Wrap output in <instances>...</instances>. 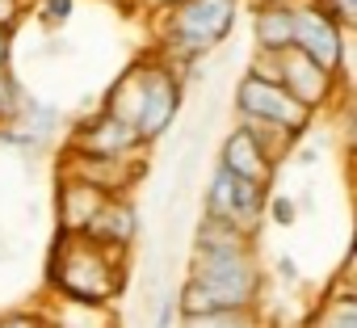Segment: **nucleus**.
I'll use <instances>...</instances> for the list:
<instances>
[{"label":"nucleus","mask_w":357,"mask_h":328,"mask_svg":"<svg viewBox=\"0 0 357 328\" xmlns=\"http://www.w3.org/2000/svg\"><path fill=\"white\" fill-rule=\"evenodd\" d=\"M143 5H147V9H155V13H168V9L181 5V0H143Z\"/></svg>","instance_id":"nucleus-22"},{"label":"nucleus","mask_w":357,"mask_h":328,"mask_svg":"<svg viewBox=\"0 0 357 328\" xmlns=\"http://www.w3.org/2000/svg\"><path fill=\"white\" fill-rule=\"evenodd\" d=\"M105 198L97 194V190H89V186H80V181H72V177H59V232H84V223L97 215V207H101Z\"/></svg>","instance_id":"nucleus-13"},{"label":"nucleus","mask_w":357,"mask_h":328,"mask_svg":"<svg viewBox=\"0 0 357 328\" xmlns=\"http://www.w3.org/2000/svg\"><path fill=\"white\" fill-rule=\"evenodd\" d=\"M257 5H290V0H252V9H257Z\"/></svg>","instance_id":"nucleus-23"},{"label":"nucleus","mask_w":357,"mask_h":328,"mask_svg":"<svg viewBox=\"0 0 357 328\" xmlns=\"http://www.w3.org/2000/svg\"><path fill=\"white\" fill-rule=\"evenodd\" d=\"M265 207L273 211V219H278L282 228H290V223H294V202H290V198H273V202H265Z\"/></svg>","instance_id":"nucleus-18"},{"label":"nucleus","mask_w":357,"mask_h":328,"mask_svg":"<svg viewBox=\"0 0 357 328\" xmlns=\"http://www.w3.org/2000/svg\"><path fill=\"white\" fill-rule=\"evenodd\" d=\"M38 9H43V17L51 26H63L72 17V0H38Z\"/></svg>","instance_id":"nucleus-17"},{"label":"nucleus","mask_w":357,"mask_h":328,"mask_svg":"<svg viewBox=\"0 0 357 328\" xmlns=\"http://www.w3.org/2000/svg\"><path fill=\"white\" fill-rule=\"evenodd\" d=\"M240 0H181L176 9L160 13V59L172 64H198L215 43H223L236 26Z\"/></svg>","instance_id":"nucleus-4"},{"label":"nucleus","mask_w":357,"mask_h":328,"mask_svg":"<svg viewBox=\"0 0 357 328\" xmlns=\"http://www.w3.org/2000/svg\"><path fill=\"white\" fill-rule=\"evenodd\" d=\"M219 169L240 177V181H252V186H269L273 181V169H278V160L248 135V126H236L223 147H219Z\"/></svg>","instance_id":"nucleus-10"},{"label":"nucleus","mask_w":357,"mask_h":328,"mask_svg":"<svg viewBox=\"0 0 357 328\" xmlns=\"http://www.w3.org/2000/svg\"><path fill=\"white\" fill-rule=\"evenodd\" d=\"M172 320H176V299H164V303H160V315H155L151 328H172Z\"/></svg>","instance_id":"nucleus-19"},{"label":"nucleus","mask_w":357,"mask_h":328,"mask_svg":"<svg viewBox=\"0 0 357 328\" xmlns=\"http://www.w3.org/2000/svg\"><path fill=\"white\" fill-rule=\"evenodd\" d=\"M17 13H22V5H17V0H0V26H5V30L17 22Z\"/></svg>","instance_id":"nucleus-21"},{"label":"nucleus","mask_w":357,"mask_h":328,"mask_svg":"<svg viewBox=\"0 0 357 328\" xmlns=\"http://www.w3.org/2000/svg\"><path fill=\"white\" fill-rule=\"evenodd\" d=\"M135 232H139L135 207H130V202H122V198H105V202L97 207V215L84 223V232H80V236H89V240H93V244H101V248L126 253V248H130V240H135Z\"/></svg>","instance_id":"nucleus-11"},{"label":"nucleus","mask_w":357,"mask_h":328,"mask_svg":"<svg viewBox=\"0 0 357 328\" xmlns=\"http://www.w3.org/2000/svg\"><path fill=\"white\" fill-rule=\"evenodd\" d=\"M319 72L344 84V26L319 5V0H294V47Z\"/></svg>","instance_id":"nucleus-6"},{"label":"nucleus","mask_w":357,"mask_h":328,"mask_svg":"<svg viewBox=\"0 0 357 328\" xmlns=\"http://www.w3.org/2000/svg\"><path fill=\"white\" fill-rule=\"evenodd\" d=\"M17 5H22V0H17Z\"/></svg>","instance_id":"nucleus-24"},{"label":"nucleus","mask_w":357,"mask_h":328,"mask_svg":"<svg viewBox=\"0 0 357 328\" xmlns=\"http://www.w3.org/2000/svg\"><path fill=\"white\" fill-rule=\"evenodd\" d=\"M176 328H265L261 307L248 311H211V315H181Z\"/></svg>","instance_id":"nucleus-14"},{"label":"nucleus","mask_w":357,"mask_h":328,"mask_svg":"<svg viewBox=\"0 0 357 328\" xmlns=\"http://www.w3.org/2000/svg\"><path fill=\"white\" fill-rule=\"evenodd\" d=\"M22 84L9 76V72H0V126L5 122H13V118H22Z\"/></svg>","instance_id":"nucleus-15"},{"label":"nucleus","mask_w":357,"mask_h":328,"mask_svg":"<svg viewBox=\"0 0 357 328\" xmlns=\"http://www.w3.org/2000/svg\"><path fill=\"white\" fill-rule=\"evenodd\" d=\"M273 80L303 105V110H319L324 101H328V93H332V76L328 72H319L311 59H303L298 51H286V55H273Z\"/></svg>","instance_id":"nucleus-9"},{"label":"nucleus","mask_w":357,"mask_h":328,"mask_svg":"<svg viewBox=\"0 0 357 328\" xmlns=\"http://www.w3.org/2000/svg\"><path fill=\"white\" fill-rule=\"evenodd\" d=\"M278 328H282V324H278Z\"/></svg>","instance_id":"nucleus-25"},{"label":"nucleus","mask_w":357,"mask_h":328,"mask_svg":"<svg viewBox=\"0 0 357 328\" xmlns=\"http://www.w3.org/2000/svg\"><path fill=\"white\" fill-rule=\"evenodd\" d=\"M176 110H181V76L164 59H139L105 97V114L135 131L143 147L176 122Z\"/></svg>","instance_id":"nucleus-2"},{"label":"nucleus","mask_w":357,"mask_h":328,"mask_svg":"<svg viewBox=\"0 0 357 328\" xmlns=\"http://www.w3.org/2000/svg\"><path fill=\"white\" fill-rule=\"evenodd\" d=\"M252 43H257V55H286L294 47V0L252 9Z\"/></svg>","instance_id":"nucleus-12"},{"label":"nucleus","mask_w":357,"mask_h":328,"mask_svg":"<svg viewBox=\"0 0 357 328\" xmlns=\"http://www.w3.org/2000/svg\"><path fill=\"white\" fill-rule=\"evenodd\" d=\"M236 114H240V122L269 126V131H282L290 139H298L311 122V110H303L278 80H261L252 72L236 84Z\"/></svg>","instance_id":"nucleus-5"},{"label":"nucleus","mask_w":357,"mask_h":328,"mask_svg":"<svg viewBox=\"0 0 357 328\" xmlns=\"http://www.w3.org/2000/svg\"><path fill=\"white\" fill-rule=\"evenodd\" d=\"M9 55H13V30L0 26V72H9Z\"/></svg>","instance_id":"nucleus-20"},{"label":"nucleus","mask_w":357,"mask_h":328,"mask_svg":"<svg viewBox=\"0 0 357 328\" xmlns=\"http://www.w3.org/2000/svg\"><path fill=\"white\" fill-rule=\"evenodd\" d=\"M68 151H72V156H84V160H130L135 151H143V143H139L135 131H126L118 118H109L105 110H97L93 118H84V122L72 131Z\"/></svg>","instance_id":"nucleus-8"},{"label":"nucleus","mask_w":357,"mask_h":328,"mask_svg":"<svg viewBox=\"0 0 357 328\" xmlns=\"http://www.w3.org/2000/svg\"><path fill=\"white\" fill-rule=\"evenodd\" d=\"M126 253L101 248L80 232H59L51 253V286L80 307H105L126 286Z\"/></svg>","instance_id":"nucleus-3"},{"label":"nucleus","mask_w":357,"mask_h":328,"mask_svg":"<svg viewBox=\"0 0 357 328\" xmlns=\"http://www.w3.org/2000/svg\"><path fill=\"white\" fill-rule=\"evenodd\" d=\"M261 303V269L252 253V236L198 223L190 282L176 295V315H211V311H248Z\"/></svg>","instance_id":"nucleus-1"},{"label":"nucleus","mask_w":357,"mask_h":328,"mask_svg":"<svg viewBox=\"0 0 357 328\" xmlns=\"http://www.w3.org/2000/svg\"><path fill=\"white\" fill-rule=\"evenodd\" d=\"M0 328H51V320L38 311H13V315H0Z\"/></svg>","instance_id":"nucleus-16"},{"label":"nucleus","mask_w":357,"mask_h":328,"mask_svg":"<svg viewBox=\"0 0 357 328\" xmlns=\"http://www.w3.org/2000/svg\"><path fill=\"white\" fill-rule=\"evenodd\" d=\"M265 190L269 186H252V181H240L223 169H215L211 186H206V223H219V228H231V232H244L252 236L261 215H265Z\"/></svg>","instance_id":"nucleus-7"}]
</instances>
